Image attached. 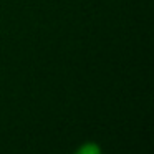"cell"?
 <instances>
[{
    "instance_id": "1",
    "label": "cell",
    "mask_w": 154,
    "mask_h": 154,
    "mask_svg": "<svg viewBox=\"0 0 154 154\" xmlns=\"http://www.w3.org/2000/svg\"><path fill=\"white\" fill-rule=\"evenodd\" d=\"M73 154H101V149L96 143H85Z\"/></svg>"
}]
</instances>
